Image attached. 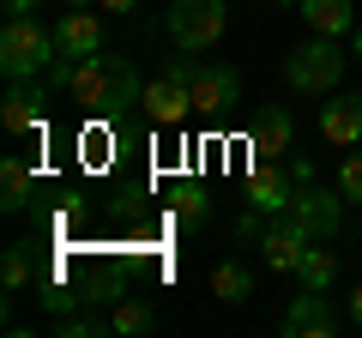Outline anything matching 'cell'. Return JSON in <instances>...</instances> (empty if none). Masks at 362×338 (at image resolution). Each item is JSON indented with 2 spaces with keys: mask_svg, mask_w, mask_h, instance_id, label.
Wrapping results in <instances>:
<instances>
[{
  "mask_svg": "<svg viewBox=\"0 0 362 338\" xmlns=\"http://www.w3.org/2000/svg\"><path fill=\"white\" fill-rule=\"evenodd\" d=\"M296 169H302L296 199H290L284 211L259 218L254 230H242L247 242H259V260H266L272 272H296L302 254H308V242H326V235L344 230V206H350V199H344V194H326V187L314 182L308 163H296Z\"/></svg>",
  "mask_w": 362,
  "mask_h": 338,
  "instance_id": "obj_1",
  "label": "cell"
},
{
  "mask_svg": "<svg viewBox=\"0 0 362 338\" xmlns=\"http://www.w3.org/2000/svg\"><path fill=\"white\" fill-rule=\"evenodd\" d=\"M66 91H73V103L85 109V115H121V109L139 103L145 78L139 66L127 61V54H85V61L73 66V78H66Z\"/></svg>",
  "mask_w": 362,
  "mask_h": 338,
  "instance_id": "obj_2",
  "label": "cell"
},
{
  "mask_svg": "<svg viewBox=\"0 0 362 338\" xmlns=\"http://www.w3.org/2000/svg\"><path fill=\"white\" fill-rule=\"evenodd\" d=\"M61 66V42L54 30H42L37 13H13L0 30V73L6 78H54Z\"/></svg>",
  "mask_w": 362,
  "mask_h": 338,
  "instance_id": "obj_3",
  "label": "cell"
},
{
  "mask_svg": "<svg viewBox=\"0 0 362 338\" xmlns=\"http://www.w3.org/2000/svg\"><path fill=\"white\" fill-rule=\"evenodd\" d=\"M284 78H290V91H302V97L338 91V78H344V49H338V37H308L302 49H290L284 54Z\"/></svg>",
  "mask_w": 362,
  "mask_h": 338,
  "instance_id": "obj_4",
  "label": "cell"
},
{
  "mask_svg": "<svg viewBox=\"0 0 362 338\" xmlns=\"http://www.w3.org/2000/svg\"><path fill=\"white\" fill-rule=\"evenodd\" d=\"M223 30H230V0H175V6H169V37L187 54L218 49Z\"/></svg>",
  "mask_w": 362,
  "mask_h": 338,
  "instance_id": "obj_5",
  "label": "cell"
},
{
  "mask_svg": "<svg viewBox=\"0 0 362 338\" xmlns=\"http://www.w3.org/2000/svg\"><path fill=\"white\" fill-rule=\"evenodd\" d=\"M302 187V169L284 163V157H272V163H254V175H247V218L235 223V230H254L259 218H272V211H284L290 199H296Z\"/></svg>",
  "mask_w": 362,
  "mask_h": 338,
  "instance_id": "obj_6",
  "label": "cell"
},
{
  "mask_svg": "<svg viewBox=\"0 0 362 338\" xmlns=\"http://www.w3.org/2000/svg\"><path fill=\"white\" fill-rule=\"evenodd\" d=\"M187 66H194V54H175L157 78H145L139 103H145V115H151L157 127H181V121L194 115V97H187Z\"/></svg>",
  "mask_w": 362,
  "mask_h": 338,
  "instance_id": "obj_7",
  "label": "cell"
},
{
  "mask_svg": "<svg viewBox=\"0 0 362 338\" xmlns=\"http://www.w3.org/2000/svg\"><path fill=\"white\" fill-rule=\"evenodd\" d=\"M54 42H61V66H54V78H73V66L85 61V54L103 49V25H97L90 6H66V13L54 18Z\"/></svg>",
  "mask_w": 362,
  "mask_h": 338,
  "instance_id": "obj_8",
  "label": "cell"
},
{
  "mask_svg": "<svg viewBox=\"0 0 362 338\" xmlns=\"http://www.w3.org/2000/svg\"><path fill=\"white\" fill-rule=\"evenodd\" d=\"M42 115H49V85H42V78H6L0 127H6V133H37Z\"/></svg>",
  "mask_w": 362,
  "mask_h": 338,
  "instance_id": "obj_9",
  "label": "cell"
},
{
  "mask_svg": "<svg viewBox=\"0 0 362 338\" xmlns=\"http://www.w3.org/2000/svg\"><path fill=\"white\" fill-rule=\"evenodd\" d=\"M187 97H194V115H223V109L242 97V78H235L230 66L194 61V66H187Z\"/></svg>",
  "mask_w": 362,
  "mask_h": 338,
  "instance_id": "obj_10",
  "label": "cell"
},
{
  "mask_svg": "<svg viewBox=\"0 0 362 338\" xmlns=\"http://www.w3.org/2000/svg\"><path fill=\"white\" fill-rule=\"evenodd\" d=\"M278 332H284V338H332L338 332V314H332V302H326V290H302V296L284 308Z\"/></svg>",
  "mask_w": 362,
  "mask_h": 338,
  "instance_id": "obj_11",
  "label": "cell"
},
{
  "mask_svg": "<svg viewBox=\"0 0 362 338\" xmlns=\"http://www.w3.org/2000/svg\"><path fill=\"white\" fill-rule=\"evenodd\" d=\"M290 139H296V121H290L284 109H266V115H254V127H247V151H254V163L284 157Z\"/></svg>",
  "mask_w": 362,
  "mask_h": 338,
  "instance_id": "obj_12",
  "label": "cell"
},
{
  "mask_svg": "<svg viewBox=\"0 0 362 338\" xmlns=\"http://www.w3.org/2000/svg\"><path fill=\"white\" fill-rule=\"evenodd\" d=\"M320 133L338 151L362 145V97H332V103H320Z\"/></svg>",
  "mask_w": 362,
  "mask_h": 338,
  "instance_id": "obj_13",
  "label": "cell"
},
{
  "mask_svg": "<svg viewBox=\"0 0 362 338\" xmlns=\"http://www.w3.org/2000/svg\"><path fill=\"white\" fill-rule=\"evenodd\" d=\"M296 13H302V25L314 37H344V30H356V6L350 0H302Z\"/></svg>",
  "mask_w": 362,
  "mask_h": 338,
  "instance_id": "obj_14",
  "label": "cell"
},
{
  "mask_svg": "<svg viewBox=\"0 0 362 338\" xmlns=\"http://www.w3.org/2000/svg\"><path fill=\"white\" fill-rule=\"evenodd\" d=\"M30 199H37V169H30L25 157H6V163H0V206L25 211Z\"/></svg>",
  "mask_w": 362,
  "mask_h": 338,
  "instance_id": "obj_15",
  "label": "cell"
},
{
  "mask_svg": "<svg viewBox=\"0 0 362 338\" xmlns=\"http://www.w3.org/2000/svg\"><path fill=\"white\" fill-rule=\"evenodd\" d=\"M332 278H338V254L326 242H308V254L296 266V284L302 290H332Z\"/></svg>",
  "mask_w": 362,
  "mask_h": 338,
  "instance_id": "obj_16",
  "label": "cell"
},
{
  "mask_svg": "<svg viewBox=\"0 0 362 338\" xmlns=\"http://www.w3.org/2000/svg\"><path fill=\"white\" fill-rule=\"evenodd\" d=\"M30 278H37V242H13V247H6V260H0V284L25 290Z\"/></svg>",
  "mask_w": 362,
  "mask_h": 338,
  "instance_id": "obj_17",
  "label": "cell"
},
{
  "mask_svg": "<svg viewBox=\"0 0 362 338\" xmlns=\"http://www.w3.org/2000/svg\"><path fill=\"white\" fill-rule=\"evenodd\" d=\"M211 296H218V302H230V308H235V302H247V296H254V278H247V266L223 260L218 272H211Z\"/></svg>",
  "mask_w": 362,
  "mask_h": 338,
  "instance_id": "obj_18",
  "label": "cell"
},
{
  "mask_svg": "<svg viewBox=\"0 0 362 338\" xmlns=\"http://www.w3.org/2000/svg\"><path fill=\"white\" fill-rule=\"evenodd\" d=\"M206 211H211L206 187H194V182H187V187L175 194V223H181V230H199V223H206Z\"/></svg>",
  "mask_w": 362,
  "mask_h": 338,
  "instance_id": "obj_19",
  "label": "cell"
},
{
  "mask_svg": "<svg viewBox=\"0 0 362 338\" xmlns=\"http://www.w3.org/2000/svg\"><path fill=\"white\" fill-rule=\"evenodd\" d=\"M157 326V314L145 308V302H121L115 314H109V332H151Z\"/></svg>",
  "mask_w": 362,
  "mask_h": 338,
  "instance_id": "obj_20",
  "label": "cell"
},
{
  "mask_svg": "<svg viewBox=\"0 0 362 338\" xmlns=\"http://www.w3.org/2000/svg\"><path fill=\"white\" fill-rule=\"evenodd\" d=\"M338 194H344L350 206H362V151H356V145H350L344 163H338Z\"/></svg>",
  "mask_w": 362,
  "mask_h": 338,
  "instance_id": "obj_21",
  "label": "cell"
},
{
  "mask_svg": "<svg viewBox=\"0 0 362 338\" xmlns=\"http://www.w3.org/2000/svg\"><path fill=\"white\" fill-rule=\"evenodd\" d=\"M90 6H103V13H139V0H90Z\"/></svg>",
  "mask_w": 362,
  "mask_h": 338,
  "instance_id": "obj_22",
  "label": "cell"
},
{
  "mask_svg": "<svg viewBox=\"0 0 362 338\" xmlns=\"http://www.w3.org/2000/svg\"><path fill=\"white\" fill-rule=\"evenodd\" d=\"M344 314H350V320H356V326H362V284H356V290H350V302H344Z\"/></svg>",
  "mask_w": 362,
  "mask_h": 338,
  "instance_id": "obj_23",
  "label": "cell"
},
{
  "mask_svg": "<svg viewBox=\"0 0 362 338\" xmlns=\"http://www.w3.org/2000/svg\"><path fill=\"white\" fill-rule=\"evenodd\" d=\"M37 6H42V0H6V18H13V13H37Z\"/></svg>",
  "mask_w": 362,
  "mask_h": 338,
  "instance_id": "obj_24",
  "label": "cell"
},
{
  "mask_svg": "<svg viewBox=\"0 0 362 338\" xmlns=\"http://www.w3.org/2000/svg\"><path fill=\"white\" fill-rule=\"evenodd\" d=\"M278 6H302V0H278Z\"/></svg>",
  "mask_w": 362,
  "mask_h": 338,
  "instance_id": "obj_25",
  "label": "cell"
},
{
  "mask_svg": "<svg viewBox=\"0 0 362 338\" xmlns=\"http://www.w3.org/2000/svg\"><path fill=\"white\" fill-rule=\"evenodd\" d=\"M356 54H362V30H356Z\"/></svg>",
  "mask_w": 362,
  "mask_h": 338,
  "instance_id": "obj_26",
  "label": "cell"
}]
</instances>
